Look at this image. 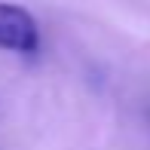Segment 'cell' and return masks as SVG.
Wrapping results in <instances>:
<instances>
[{"label": "cell", "instance_id": "obj_1", "mask_svg": "<svg viewBox=\"0 0 150 150\" xmlns=\"http://www.w3.org/2000/svg\"><path fill=\"white\" fill-rule=\"evenodd\" d=\"M0 49L34 55L40 49L37 18L18 3H0Z\"/></svg>", "mask_w": 150, "mask_h": 150}]
</instances>
